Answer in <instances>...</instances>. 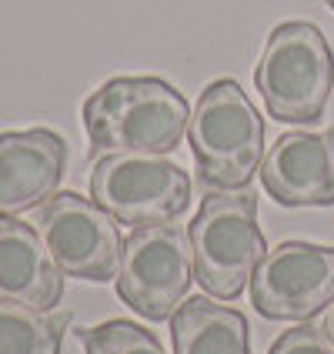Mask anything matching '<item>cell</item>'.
<instances>
[{
	"instance_id": "9a60e30c",
	"label": "cell",
	"mask_w": 334,
	"mask_h": 354,
	"mask_svg": "<svg viewBox=\"0 0 334 354\" xmlns=\"http://www.w3.org/2000/svg\"><path fill=\"white\" fill-rule=\"evenodd\" d=\"M268 354H334V348L321 328L301 321L297 328H291V331H284L277 337Z\"/></svg>"
},
{
	"instance_id": "9c48e42d",
	"label": "cell",
	"mask_w": 334,
	"mask_h": 354,
	"mask_svg": "<svg viewBox=\"0 0 334 354\" xmlns=\"http://www.w3.org/2000/svg\"><path fill=\"white\" fill-rule=\"evenodd\" d=\"M264 191L284 207L334 204V124L328 131H288L261 164Z\"/></svg>"
},
{
	"instance_id": "6da1fadb",
	"label": "cell",
	"mask_w": 334,
	"mask_h": 354,
	"mask_svg": "<svg viewBox=\"0 0 334 354\" xmlns=\"http://www.w3.org/2000/svg\"><path fill=\"white\" fill-rule=\"evenodd\" d=\"M191 124V104L160 77H114L84 100L94 154H171Z\"/></svg>"
},
{
	"instance_id": "5bb4252c",
	"label": "cell",
	"mask_w": 334,
	"mask_h": 354,
	"mask_svg": "<svg viewBox=\"0 0 334 354\" xmlns=\"http://www.w3.org/2000/svg\"><path fill=\"white\" fill-rule=\"evenodd\" d=\"M77 337L87 354H164L160 341L147 328L120 317L104 321L98 328H84L77 331Z\"/></svg>"
},
{
	"instance_id": "8992f818",
	"label": "cell",
	"mask_w": 334,
	"mask_h": 354,
	"mask_svg": "<svg viewBox=\"0 0 334 354\" xmlns=\"http://www.w3.org/2000/svg\"><path fill=\"white\" fill-rule=\"evenodd\" d=\"M91 197L120 224H167L191 207V177L167 154H104L91 171Z\"/></svg>"
},
{
	"instance_id": "4fadbf2b",
	"label": "cell",
	"mask_w": 334,
	"mask_h": 354,
	"mask_svg": "<svg viewBox=\"0 0 334 354\" xmlns=\"http://www.w3.org/2000/svg\"><path fill=\"white\" fill-rule=\"evenodd\" d=\"M71 315L0 301V354H60Z\"/></svg>"
},
{
	"instance_id": "8fae6325",
	"label": "cell",
	"mask_w": 334,
	"mask_h": 354,
	"mask_svg": "<svg viewBox=\"0 0 334 354\" xmlns=\"http://www.w3.org/2000/svg\"><path fill=\"white\" fill-rule=\"evenodd\" d=\"M64 271L54 264L37 227L17 217H0V301H17L37 311L57 308Z\"/></svg>"
},
{
	"instance_id": "e0dca14e",
	"label": "cell",
	"mask_w": 334,
	"mask_h": 354,
	"mask_svg": "<svg viewBox=\"0 0 334 354\" xmlns=\"http://www.w3.org/2000/svg\"><path fill=\"white\" fill-rule=\"evenodd\" d=\"M328 7H331V10H334V0H328Z\"/></svg>"
},
{
	"instance_id": "30bf717a",
	"label": "cell",
	"mask_w": 334,
	"mask_h": 354,
	"mask_svg": "<svg viewBox=\"0 0 334 354\" xmlns=\"http://www.w3.org/2000/svg\"><path fill=\"white\" fill-rule=\"evenodd\" d=\"M67 144L47 127L0 134V217L34 211L57 194Z\"/></svg>"
},
{
	"instance_id": "ba28073f",
	"label": "cell",
	"mask_w": 334,
	"mask_h": 354,
	"mask_svg": "<svg viewBox=\"0 0 334 354\" xmlns=\"http://www.w3.org/2000/svg\"><path fill=\"white\" fill-rule=\"evenodd\" d=\"M334 301V248L284 241L251 277V304L271 321H311Z\"/></svg>"
},
{
	"instance_id": "5b68a950",
	"label": "cell",
	"mask_w": 334,
	"mask_h": 354,
	"mask_svg": "<svg viewBox=\"0 0 334 354\" xmlns=\"http://www.w3.org/2000/svg\"><path fill=\"white\" fill-rule=\"evenodd\" d=\"M191 281L194 251L180 224H144L127 234L118 271V295L131 311L147 321H167L184 304Z\"/></svg>"
},
{
	"instance_id": "277c9868",
	"label": "cell",
	"mask_w": 334,
	"mask_h": 354,
	"mask_svg": "<svg viewBox=\"0 0 334 354\" xmlns=\"http://www.w3.org/2000/svg\"><path fill=\"white\" fill-rule=\"evenodd\" d=\"M254 84L275 120H317L334 87V50L328 47V37L308 20L277 24L257 60Z\"/></svg>"
},
{
	"instance_id": "2e32d148",
	"label": "cell",
	"mask_w": 334,
	"mask_h": 354,
	"mask_svg": "<svg viewBox=\"0 0 334 354\" xmlns=\"http://www.w3.org/2000/svg\"><path fill=\"white\" fill-rule=\"evenodd\" d=\"M321 331H324V337L334 344V301L324 308V315H321Z\"/></svg>"
},
{
	"instance_id": "7c38bea8",
	"label": "cell",
	"mask_w": 334,
	"mask_h": 354,
	"mask_svg": "<svg viewBox=\"0 0 334 354\" xmlns=\"http://www.w3.org/2000/svg\"><path fill=\"white\" fill-rule=\"evenodd\" d=\"M174 354H251L248 317L211 297H191L171 315Z\"/></svg>"
},
{
	"instance_id": "52a82bcc",
	"label": "cell",
	"mask_w": 334,
	"mask_h": 354,
	"mask_svg": "<svg viewBox=\"0 0 334 354\" xmlns=\"http://www.w3.org/2000/svg\"><path fill=\"white\" fill-rule=\"evenodd\" d=\"M118 224V217L107 214L94 197L57 191L50 201L40 204L34 227L64 277L104 284L114 281L120 271L124 241Z\"/></svg>"
},
{
	"instance_id": "7a4b0ae2",
	"label": "cell",
	"mask_w": 334,
	"mask_h": 354,
	"mask_svg": "<svg viewBox=\"0 0 334 354\" xmlns=\"http://www.w3.org/2000/svg\"><path fill=\"white\" fill-rule=\"evenodd\" d=\"M187 138L201 180L214 191H244L264 158V118L231 77L201 91Z\"/></svg>"
},
{
	"instance_id": "3957f363",
	"label": "cell",
	"mask_w": 334,
	"mask_h": 354,
	"mask_svg": "<svg viewBox=\"0 0 334 354\" xmlns=\"http://www.w3.org/2000/svg\"><path fill=\"white\" fill-rule=\"evenodd\" d=\"M194 251V281L217 301H234L251 284L268 241L257 227V197L251 191H211L187 227Z\"/></svg>"
}]
</instances>
